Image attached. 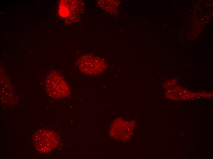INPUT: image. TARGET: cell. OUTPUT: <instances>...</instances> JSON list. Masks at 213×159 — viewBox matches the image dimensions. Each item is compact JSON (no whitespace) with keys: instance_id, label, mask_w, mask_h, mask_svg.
<instances>
[{"instance_id":"7a4b0ae2","label":"cell","mask_w":213,"mask_h":159,"mask_svg":"<svg viewBox=\"0 0 213 159\" xmlns=\"http://www.w3.org/2000/svg\"><path fill=\"white\" fill-rule=\"evenodd\" d=\"M59 139L55 132L49 130H39L34 134L33 142L36 149L42 153H48L58 145Z\"/></svg>"},{"instance_id":"3957f363","label":"cell","mask_w":213,"mask_h":159,"mask_svg":"<svg viewBox=\"0 0 213 159\" xmlns=\"http://www.w3.org/2000/svg\"><path fill=\"white\" fill-rule=\"evenodd\" d=\"M80 70L87 75H95L102 73L106 68V64L102 58L92 55H85L77 60Z\"/></svg>"},{"instance_id":"277c9868","label":"cell","mask_w":213,"mask_h":159,"mask_svg":"<svg viewBox=\"0 0 213 159\" xmlns=\"http://www.w3.org/2000/svg\"><path fill=\"white\" fill-rule=\"evenodd\" d=\"M135 122L118 118L112 123L110 131V136L117 141L125 140L132 135Z\"/></svg>"},{"instance_id":"6da1fadb","label":"cell","mask_w":213,"mask_h":159,"mask_svg":"<svg viewBox=\"0 0 213 159\" xmlns=\"http://www.w3.org/2000/svg\"><path fill=\"white\" fill-rule=\"evenodd\" d=\"M45 87L48 95L54 98H61L70 94L69 88L64 78L57 71H52L47 76Z\"/></svg>"}]
</instances>
